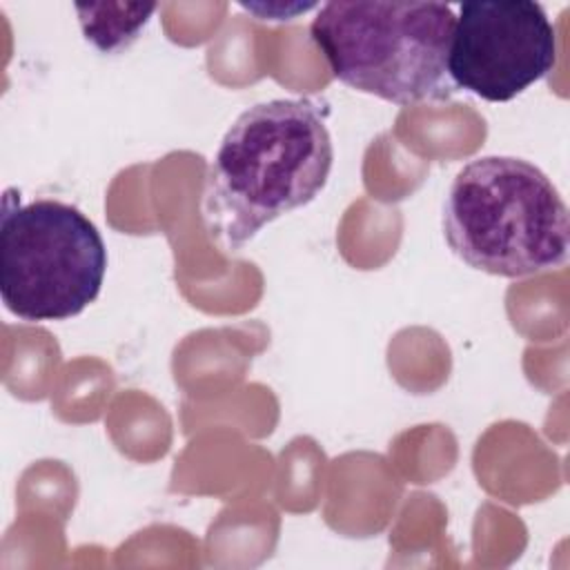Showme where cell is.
I'll return each mask as SVG.
<instances>
[{"label": "cell", "mask_w": 570, "mask_h": 570, "mask_svg": "<svg viewBox=\"0 0 570 570\" xmlns=\"http://www.w3.org/2000/svg\"><path fill=\"white\" fill-rule=\"evenodd\" d=\"M325 114L312 98H274L229 125L200 203L205 229L223 252H238L267 223L323 191L334 165Z\"/></svg>", "instance_id": "obj_1"}, {"label": "cell", "mask_w": 570, "mask_h": 570, "mask_svg": "<svg viewBox=\"0 0 570 570\" xmlns=\"http://www.w3.org/2000/svg\"><path fill=\"white\" fill-rule=\"evenodd\" d=\"M443 236L470 267L521 278L568 261L570 216L537 165L514 156H479L452 178Z\"/></svg>", "instance_id": "obj_2"}, {"label": "cell", "mask_w": 570, "mask_h": 570, "mask_svg": "<svg viewBox=\"0 0 570 570\" xmlns=\"http://www.w3.org/2000/svg\"><path fill=\"white\" fill-rule=\"evenodd\" d=\"M454 22L443 2L332 0L318 7L309 36L343 85L407 107L456 91L448 71Z\"/></svg>", "instance_id": "obj_3"}, {"label": "cell", "mask_w": 570, "mask_h": 570, "mask_svg": "<svg viewBox=\"0 0 570 570\" xmlns=\"http://www.w3.org/2000/svg\"><path fill=\"white\" fill-rule=\"evenodd\" d=\"M107 247L98 227L56 198L20 203L7 189L0 214V294L4 307L29 323L65 321L100 294Z\"/></svg>", "instance_id": "obj_4"}, {"label": "cell", "mask_w": 570, "mask_h": 570, "mask_svg": "<svg viewBox=\"0 0 570 570\" xmlns=\"http://www.w3.org/2000/svg\"><path fill=\"white\" fill-rule=\"evenodd\" d=\"M557 62V33L532 0H474L459 7L448 71L456 89L508 102Z\"/></svg>", "instance_id": "obj_5"}, {"label": "cell", "mask_w": 570, "mask_h": 570, "mask_svg": "<svg viewBox=\"0 0 570 570\" xmlns=\"http://www.w3.org/2000/svg\"><path fill=\"white\" fill-rule=\"evenodd\" d=\"M156 9V2L76 4L85 38L102 53H118L127 49L147 27Z\"/></svg>", "instance_id": "obj_6"}, {"label": "cell", "mask_w": 570, "mask_h": 570, "mask_svg": "<svg viewBox=\"0 0 570 570\" xmlns=\"http://www.w3.org/2000/svg\"><path fill=\"white\" fill-rule=\"evenodd\" d=\"M249 13L258 16V20H294L298 13L314 9V2H258V4H240Z\"/></svg>", "instance_id": "obj_7"}]
</instances>
